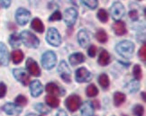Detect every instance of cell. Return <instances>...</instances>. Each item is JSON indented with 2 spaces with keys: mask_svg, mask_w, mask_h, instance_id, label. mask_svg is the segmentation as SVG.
<instances>
[{
  "mask_svg": "<svg viewBox=\"0 0 146 116\" xmlns=\"http://www.w3.org/2000/svg\"><path fill=\"white\" fill-rule=\"evenodd\" d=\"M78 41L80 47L87 48L90 43V37H89L88 32L86 30H80L78 34Z\"/></svg>",
  "mask_w": 146,
  "mask_h": 116,
  "instance_id": "13",
  "label": "cell"
},
{
  "mask_svg": "<svg viewBox=\"0 0 146 116\" xmlns=\"http://www.w3.org/2000/svg\"><path fill=\"white\" fill-rule=\"evenodd\" d=\"M133 76L135 77V79H136V80L142 79V77H143L142 69H141V67H140V66H139L138 64L134 65L133 69Z\"/></svg>",
  "mask_w": 146,
  "mask_h": 116,
  "instance_id": "32",
  "label": "cell"
},
{
  "mask_svg": "<svg viewBox=\"0 0 146 116\" xmlns=\"http://www.w3.org/2000/svg\"><path fill=\"white\" fill-rule=\"evenodd\" d=\"M9 63V52L7 46L3 42H0V64L7 66Z\"/></svg>",
  "mask_w": 146,
  "mask_h": 116,
  "instance_id": "16",
  "label": "cell"
},
{
  "mask_svg": "<svg viewBox=\"0 0 146 116\" xmlns=\"http://www.w3.org/2000/svg\"><path fill=\"white\" fill-rule=\"evenodd\" d=\"M20 37L16 34H13L12 35H10L9 37V42L11 44V46L13 48H16L20 46Z\"/></svg>",
  "mask_w": 146,
  "mask_h": 116,
  "instance_id": "29",
  "label": "cell"
},
{
  "mask_svg": "<svg viewBox=\"0 0 146 116\" xmlns=\"http://www.w3.org/2000/svg\"><path fill=\"white\" fill-rule=\"evenodd\" d=\"M0 5H1L3 7L7 8L11 5V0H0Z\"/></svg>",
  "mask_w": 146,
  "mask_h": 116,
  "instance_id": "42",
  "label": "cell"
},
{
  "mask_svg": "<svg viewBox=\"0 0 146 116\" xmlns=\"http://www.w3.org/2000/svg\"><path fill=\"white\" fill-rule=\"evenodd\" d=\"M75 78H76V81L78 82V83L89 82L92 78V75L87 69L80 68L76 71Z\"/></svg>",
  "mask_w": 146,
  "mask_h": 116,
  "instance_id": "11",
  "label": "cell"
},
{
  "mask_svg": "<svg viewBox=\"0 0 146 116\" xmlns=\"http://www.w3.org/2000/svg\"><path fill=\"white\" fill-rule=\"evenodd\" d=\"M98 82H99V85L102 86L104 89H108V86H109V78H108V76L106 75V74H101L98 77Z\"/></svg>",
  "mask_w": 146,
  "mask_h": 116,
  "instance_id": "26",
  "label": "cell"
},
{
  "mask_svg": "<svg viewBox=\"0 0 146 116\" xmlns=\"http://www.w3.org/2000/svg\"><path fill=\"white\" fill-rule=\"evenodd\" d=\"M66 107L69 109L70 112H76L77 110L80 108L81 104V100L80 97L78 96L77 95H71L65 101Z\"/></svg>",
  "mask_w": 146,
  "mask_h": 116,
  "instance_id": "9",
  "label": "cell"
},
{
  "mask_svg": "<svg viewBox=\"0 0 146 116\" xmlns=\"http://www.w3.org/2000/svg\"><path fill=\"white\" fill-rule=\"evenodd\" d=\"M143 113H144V109L140 104H137V105L133 107V113L135 116H143Z\"/></svg>",
  "mask_w": 146,
  "mask_h": 116,
  "instance_id": "36",
  "label": "cell"
},
{
  "mask_svg": "<svg viewBox=\"0 0 146 116\" xmlns=\"http://www.w3.org/2000/svg\"><path fill=\"white\" fill-rule=\"evenodd\" d=\"M27 116H38V115H36V114H33V113H29Z\"/></svg>",
  "mask_w": 146,
  "mask_h": 116,
  "instance_id": "44",
  "label": "cell"
},
{
  "mask_svg": "<svg viewBox=\"0 0 146 116\" xmlns=\"http://www.w3.org/2000/svg\"><path fill=\"white\" fill-rule=\"evenodd\" d=\"M7 94V86L4 83H0V98H2Z\"/></svg>",
  "mask_w": 146,
  "mask_h": 116,
  "instance_id": "40",
  "label": "cell"
},
{
  "mask_svg": "<svg viewBox=\"0 0 146 116\" xmlns=\"http://www.w3.org/2000/svg\"><path fill=\"white\" fill-rule=\"evenodd\" d=\"M125 95L120 92H116L114 95V103L115 106H120L121 104L123 103V102L125 101Z\"/></svg>",
  "mask_w": 146,
  "mask_h": 116,
  "instance_id": "24",
  "label": "cell"
},
{
  "mask_svg": "<svg viewBox=\"0 0 146 116\" xmlns=\"http://www.w3.org/2000/svg\"><path fill=\"white\" fill-rule=\"evenodd\" d=\"M30 91L33 97H38L43 91L42 83L39 80H33L30 84Z\"/></svg>",
  "mask_w": 146,
  "mask_h": 116,
  "instance_id": "14",
  "label": "cell"
},
{
  "mask_svg": "<svg viewBox=\"0 0 146 116\" xmlns=\"http://www.w3.org/2000/svg\"><path fill=\"white\" fill-rule=\"evenodd\" d=\"M85 61V56L82 53H74L70 56V63L71 66H76Z\"/></svg>",
  "mask_w": 146,
  "mask_h": 116,
  "instance_id": "20",
  "label": "cell"
},
{
  "mask_svg": "<svg viewBox=\"0 0 146 116\" xmlns=\"http://www.w3.org/2000/svg\"><path fill=\"white\" fill-rule=\"evenodd\" d=\"M31 13L25 8H18L15 13V20L20 25H25L30 20Z\"/></svg>",
  "mask_w": 146,
  "mask_h": 116,
  "instance_id": "7",
  "label": "cell"
},
{
  "mask_svg": "<svg viewBox=\"0 0 146 116\" xmlns=\"http://www.w3.org/2000/svg\"><path fill=\"white\" fill-rule=\"evenodd\" d=\"M115 49L123 58L130 59L134 51V44L130 41H122L116 45Z\"/></svg>",
  "mask_w": 146,
  "mask_h": 116,
  "instance_id": "1",
  "label": "cell"
},
{
  "mask_svg": "<svg viewBox=\"0 0 146 116\" xmlns=\"http://www.w3.org/2000/svg\"><path fill=\"white\" fill-rule=\"evenodd\" d=\"M139 87H140V85L137 81H131L130 83H128L127 86H126V89L130 92V93H135L139 90Z\"/></svg>",
  "mask_w": 146,
  "mask_h": 116,
  "instance_id": "30",
  "label": "cell"
},
{
  "mask_svg": "<svg viewBox=\"0 0 146 116\" xmlns=\"http://www.w3.org/2000/svg\"><path fill=\"white\" fill-rule=\"evenodd\" d=\"M15 103L17 105L25 106L27 104V98L23 95H19L17 97L15 98Z\"/></svg>",
  "mask_w": 146,
  "mask_h": 116,
  "instance_id": "35",
  "label": "cell"
},
{
  "mask_svg": "<svg viewBox=\"0 0 146 116\" xmlns=\"http://www.w3.org/2000/svg\"><path fill=\"white\" fill-rule=\"evenodd\" d=\"M83 4L91 9H96L98 5V0H82Z\"/></svg>",
  "mask_w": 146,
  "mask_h": 116,
  "instance_id": "34",
  "label": "cell"
},
{
  "mask_svg": "<svg viewBox=\"0 0 146 116\" xmlns=\"http://www.w3.org/2000/svg\"><path fill=\"white\" fill-rule=\"evenodd\" d=\"M125 7L120 2H115L110 8L112 18L115 21H119L125 14Z\"/></svg>",
  "mask_w": 146,
  "mask_h": 116,
  "instance_id": "6",
  "label": "cell"
},
{
  "mask_svg": "<svg viewBox=\"0 0 146 116\" xmlns=\"http://www.w3.org/2000/svg\"><path fill=\"white\" fill-rule=\"evenodd\" d=\"M98 62V64L100 66H102V67L108 65L110 63V55H109V53L106 51H105V49H102L101 52H100V54H99Z\"/></svg>",
  "mask_w": 146,
  "mask_h": 116,
  "instance_id": "21",
  "label": "cell"
},
{
  "mask_svg": "<svg viewBox=\"0 0 146 116\" xmlns=\"http://www.w3.org/2000/svg\"><path fill=\"white\" fill-rule=\"evenodd\" d=\"M138 55H139V58L141 59V60L145 62V60H146V46H145V44H143V45L140 48Z\"/></svg>",
  "mask_w": 146,
  "mask_h": 116,
  "instance_id": "37",
  "label": "cell"
},
{
  "mask_svg": "<svg viewBox=\"0 0 146 116\" xmlns=\"http://www.w3.org/2000/svg\"><path fill=\"white\" fill-rule=\"evenodd\" d=\"M31 27L35 32H40V34H42V32H44V25L42 24V22L39 18H35L32 21Z\"/></svg>",
  "mask_w": 146,
  "mask_h": 116,
  "instance_id": "22",
  "label": "cell"
},
{
  "mask_svg": "<svg viewBox=\"0 0 146 116\" xmlns=\"http://www.w3.org/2000/svg\"><path fill=\"white\" fill-rule=\"evenodd\" d=\"M113 29H114L115 34L116 35H119V36L125 35L127 32L125 24L123 23V21H116L115 23L113 24Z\"/></svg>",
  "mask_w": 146,
  "mask_h": 116,
  "instance_id": "19",
  "label": "cell"
},
{
  "mask_svg": "<svg viewBox=\"0 0 146 116\" xmlns=\"http://www.w3.org/2000/svg\"><path fill=\"white\" fill-rule=\"evenodd\" d=\"M98 18L102 23H106L108 21V14L105 9H99L98 12Z\"/></svg>",
  "mask_w": 146,
  "mask_h": 116,
  "instance_id": "31",
  "label": "cell"
},
{
  "mask_svg": "<svg viewBox=\"0 0 146 116\" xmlns=\"http://www.w3.org/2000/svg\"><path fill=\"white\" fill-rule=\"evenodd\" d=\"M96 38H97V40L101 43H105L108 42V34H106V32L103 29H99L97 32Z\"/></svg>",
  "mask_w": 146,
  "mask_h": 116,
  "instance_id": "28",
  "label": "cell"
},
{
  "mask_svg": "<svg viewBox=\"0 0 146 116\" xmlns=\"http://www.w3.org/2000/svg\"><path fill=\"white\" fill-rule=\"evenodd\" d=\"M86 94L88 97H95L98 94V87L95 86L94 84L89 85L87 87V90H86Z\"/></svg>",
  "mask_w": 146,
  "mask_h": 116,
  "instance_id": "27",
  "label": "cell"
},
{
  "mask_svg": "<svg viewBox=\"0 0 146 116\" xmlns=\"http://www.w3.org/2000/svg\"><path fill=\"white\" fill-rule=\"evenodd\" d=\"M3 110L5 113L9 115H18L19 113H22V109L19 105H17V104H15V103H11L5 104Z\"/></svg>",
  "mask_w": 146,
  "mask_h": 116,
  "instance_id": "15",
  "label": "cell"
},
{
  "mask_svg": "<svg viewBox=\"0 0 146 116\" xmlns=\"http://www.w3.org/2000/svg\"><path fill=\"white\" fill-rule=\"evenodd\" d=\"M45 90L52 96H63L64 94V91H62V89L55 83H49V84H47Z\"/></svg>",
  "mask_w": 146,
  "mask_h": 116,
  "instance_id": "17",
  "label": "cell"
},
{
  "mask_svg": "<svg viewBox=\"0 0 146 116\" xmlns=\"http://www.w3.org/2000/svg\"><path fill=\"white\" fill-rule=\"evenodd\" d=\"M95 111L94 104L91 102H85L84 104L81 106L80 112L82 116H93Z\"/></svg>",
  "mask_w": 146,
  "mask_h": 116,
  "instance_id": "18",
  "label": "cell"
},
{
  "mask_svg": "<svg viewBox=\"0 0 146 116\" xmlns=\"http://www.w3.org/2000/svg\"><path fill=\"white\" fill-rule=\"evenodd\" d=\"M45 102L46 103L48 104L49 106L52 107V108H55V107H58L59 104H60V100L56 97L55 96H47L45 97Z\"/></svg>",
  "mask_w": 146,
  "mask_h": 116,
  "instance_id": "23",
  "label": "cell"
},
{
  "mask_svg": "<svg viewBox=\"0 0 146 116\" xmlns=\"http://www.w3.org/2000/svg\"><path fill=\"white\" fill-rule=\"evenodd\" d=\"M77 18H78V11L75 8L70 7L64 11L63 20L65 22V24L69 27H71L75 24Z\"/></svg>",
  "mask_w": 146,
  "mask_h": 116,
  "instance_id": "5",
  "label": "cell"
},
{
  "mask_svg": "<svg viewBox=\"0 0 146 116\" xmlns=\"http://www.w3.org/2000/svg\"><path fill=\"white\" fill-rule=\"evenodd\" d=\"M13 75L15 79L24 86H27L30 83V76L24 69H15L13 70Z\"/></svg>",
  "mask_w": 146,
  "mask_h": 116,
  "instance_id": "10",
  "label": "cell"
},
{
  "mask_svg": "<svg viewBox=\"0 0 146 116\" xmlns=\"http://www.w3.org/2000/svg\"><path fill=\"white\" fill-rule=\"evenodd\" d=\"M61 18H62V15H61L60 12V11H56V12H54L52 15L50 16L49 20L50 21H59Z\"/></svg>",
  "mask_w": 146,
  "mask_h": 116,
  "instance_id": "38",
  "label": "cell"
},
{
  "mask_svg": "<svg viewBox=\"0 0 146 116\" xmlns=\"http://www.w3.org/2000/svg\"><path fill=\"white\" fill-rule=\"evenodd\" d=\"M24 59V53L22 52V51L16 49L12 52V60L15 64H19L23 61Z\"/></svg>",
  "mask_w": 146,
  "mask_h": 116,
  "instance_id": "25",
  "label": "cell"
},
{
  "mask_svg": "<svg viewBox=\"0 0 146 116\" xmlns=\"http://www.w3.org/2000/svg\"><path fill=\"white\" fill-rule=\"evenodd\" d=\"M56 116H68L66 113L65 111H63V110H59L57 114H56Z\"/></svg>",
  "mask_w": 146,
  "mask_h": 116,
  "instance_id": "43",
  "label": "cell"
},
{
  "mask_svg": "<svg viewBox=\"0 0 146 116\" xmlns=\"http://www.w3.org/2000/svg\"><path fill=\"white\" fill-rule=\"evenodd\" d=\"M129 17H130L133 21H136L138 20L139 18V14L137 13L136 10H132L130 11V13H129Z\"/></svg>",
  "mask_w": 146,
  "mask_h": 116,
  "instance_id": "41",
  "label": "cell"
},
{
  "mask_svg": "<svg viewBox=\"0 0 146 116\" xmlns=\"http://www.w3.org/2000/svg\"><path fill=\"white\" fill-rule=\"evenodd\" d=\"M58 72L60 76V77L64 80L66 83H70L71 81V71L69 68L68 64L66 63V61L62 60L58 67Z\"/></svg>",
  "mask_w": 146,
  "mask_h": 116,
  "instance_id": "8",
  "label": "cell"
},
{
  "mask_svg": "<svg viewBox=\"0 0 146 116\" xmlns=\"http://www.w3.org/2000/svg\"><path fill=\"white\" fill-rule=\"evenodd\" d=\"M46 41L49 44H50V45L54 47H58L60 45L61 38L57 29L52 28V27L48 29L47 35H46Z\"/></svg>",
  "mask_w": 146,
  "mask_h": 116,
  "instance_id": "4",
  "label": "cell"
},
{
  "mask_svg": "<svg viewBox=\"0 0 146 116\" xmlns=\"http://www.w3.org/2000/svg\"><path fill=\"white\" fill-rule=\"evenodd\" d=\"M57 62V58L54 52L52 51H46L42 57V66L45 69H52L54 68Z\"/></svg>",
  "mask_w": 146,
  "mask_h": 116,
  "instance_id": "3",
  "label": "cell"
},
{
  "mask_svg": "<svg viewBox=\"0 0 146 116\" xmlns=\"http://www.w3.org/2000/svg\"><path fill=\"white\" fill-rule=\"evenodd\" d=\"M26 69L31 75L33 76H41V69L39 68L36 61H35L33 59L29 58L26 60Z\"/></svg>",
  "mask_w": 146,
  "mask_h": 116,
  "instance_id": "12",
  "label": "cell"
},
{
  "mask_svg": "<svg viewBox=\"0 0 146 116\" xmlns=\"http://www.w3.org/2000/svg\"><path fill=\"white\" fill-rule=\"evenodd\" d=\"M88 54L89 57L94 58L97 54V47L95 45H91L88 49Z\"/></svg>",
  "mask_w": 146,
  "mask_h": 116,
  "instance_id": "39",
  "label": "cell"
},
{
  "mask_svg": "<svg viewBox=\"0 0 146 116\" xmlns=\"http://www.w3.org/2000/svg\"><path fill=\"white\" fill-rule=\"evenodd\" d=\"M20 39L23 42V43L28 48L35 49L39 46L40 44V41L39 39L33 34V32L29 31H24L21 32L20 34Z\"/></svg>",
  "mask_w": 146,
  "mask_h": 116,
  "instance_id": "2",
  "label": "cell"
},
{
  "mask_svg": "<svg viewBox=\"0 0 146 116\" xmlns=\"http://www.w3.org/2000/svg\"><path fill=\"white\" fill-rule=\"evenodd\" d=\"M35 108L37 110L39 113H43V114H46V113L50 112V109H49L48 106L44 105L43 103H36L35 105Z\"/></svg>",
  "mask_w": 146,
  "mask_h": 116,
  "instance_id": "33",
  "label": "cell"
}]
</instances>
